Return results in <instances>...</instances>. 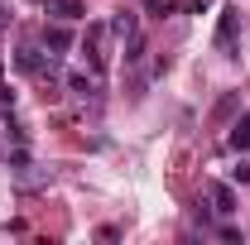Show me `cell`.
Listing matches in <instances>:
<instances>
[{
    "mask_svg": "<svg viewBox=\"0 0 250 245\" xmlns=\"http://www.w3.org/2000/svg\"><path fill=\"white\" fill-rule=\"evenodd\" d=\"M67 82H72V92H82V96L92 92V82H87V77H82V72H72V77H67Z\"/></svg>",
    "mask_w": 250,
    "mask_h": 245,
    "instance_id": "obj_10",
    "label": "cell"
},
{
    "mask_svg": "<svg viewBox=\"0 0 250 245\" xmlns=\"http://www.w3.org/2000/svg\"><path fill=\"white\" fill-rule=\"evenodd\" d=\"M236 106H241V96H236V92H226V96L217 101V111H212V121H231V116H236Z\"/></svg>",
    "mask_w": 250,
    "mask_h": 245,
    "instance_id": "obj_6",
    "label": "cell"
},
{
    "mask_svg": "<svg viewBox=\"0 0 250 245\" xmlns=\"http://www.w3.org/2000/svg\"><path fill=\"white\" fill-rule=\"evenodd\" d=\"M43 43H48L53 53H67V48H72V34L62 29V24H53V29H43Z\"/></svg>",
    "mask_w": 250,
    "mask_h": 245,
    "instance_id": "obj_4",
    "label": "cell"
},
{
    "mask_svg": "<svg viewBox=\"0 0 250 245\" xmlns=\"http://www.w3.org/2000/svg\"><path fill=\"white\" fill-rule=\"evenodd\" d=\"M207 197H212V207H217L221 216H231V212H236V192H231L226 183H212V187H207Z\"/></svg>",
    "mask_w": 250,
    "mask_h": 245,
    "instance_id": "obj_3",
    "label": "cell"
},
{
    "mask_svg": "<svg viewBox=\"0 0 250 245\" xmlns=\"http://www.w3.org/2000/svg\"><path fill=\"white\" fill-rule=\"evenodd\" d=\"M236 34H241V5H226L221 10V24H217V48L226 58H236Z\"/></svg>",
    "mask_w": 250,
    "mask_h": 245,
    "instance_id": "obj_1",
    "label": "cell"
},
{
    "mask_svg": "<svg viewBox=\"0 0 250 245\" xmlns=\"http://www.w3.org/2000/svg\"><path fill=\"white\" fill-rule=\"evenodd\" d=\"M231 178H236V183H250V163H241V168H236Z\"/></svg>",
    "mask_w": 250,
    "mask_h": 245,
    "instance_id": "obj_11",
    "label": "cell"
},
{
    "mask_svg": "<svg viewBox=\"0 0 250 245\" xmlns=\"http://www.w3.org/2000/svg\"><path fill=\"white\" fill-rule=\"evenodd\" d=\"M48 15H58V20H77V15H82V0H48Z\"/></svg>",
    "mask_w": 250,
    "mask_h": 245,
    "instance_id": "obj_5",
    "label": "cell"
},
{
    "mask_svg": "<svg viewBox=\"0 0 250 245\" xmlns=\"http://www.w3.org/2000/svg\"><path fill=\"white\" fill-rule=\"evenodd\" d=\"M0 24H5V15H0Z\"/></svg>",
    "mask_w": 250,
    "mask_h": 245,
    "instance_id": "obj_13",
    "label": "cell"
},
{
    "mask_svg": "<svg viewBox=\"0 0 250 245\" xmlns=\"http://www.w3.org/2000/svg\"><path fill=\"white\" fill-rule=\"evenodd\" d=\"M111 29H116V34H135V15H125V10H121V15L111 20Z\"/></svg>",
    "mask_w": 250,
    "mask_h": 245,
    "instance_id": "obj_8",
    "label": "cell"
},
{
    "mask_svg": "<svg viewBox=\"0 0 250 245\" xmlns=\"http://www.w3.org/2000/svg\"><path fill=\"white\" fill-rule=\"evenodd\" d=\"M188 10H207V5H212V0H183Z\"/></svg>",
    "mask_w": 250,
    "mask_h": 245,
    "instance_id": "obj_12",
    "label": "cell"
},
{
    "mask_svg": "<svg viewBox=\"0 0 250 245\" xmlns=\"http://www.w3.org/2000/svg\"><path fill=\"white\" fill-rule=\"evenodd\" d=\"M149 10H154V15H173V10H178V0H149Z\"/></svg>",
    "mask_w": 250,
    "mask_h": 245,
    "instance_id": "obj_9",
    "label": "cell"
},
{
    "mask_svg": "<svg viewBox=\"0 0 250 245\" xmlns=\"http://www.w3.org/2000/svg\"><path fill=\"white\" fill-rule=\"evenodd\" d=\"M20 72H34V77H43V72H53V62L43 58V53H39V48H20Z\"/></svg>",
    "mask_w": 250,
    "mask_h": 245,
    "instance_id": "obj_2",
    "label": "cell"
},
{
    "mask_svg": "<svg viewBox=\"0 0 250 245\" xmlns=\"http://www.w3.org/2000/svg\"><path fill=\"white\" fill-rule=\"evenodd\" d=\"M231 144H236V149H250V116L231 125Z\"/></svg>",
    "mask_w": 250,
    "mask_h": 245,
    "instance_id": "obj_7",
    "label": "cell"
}]
</instances>
